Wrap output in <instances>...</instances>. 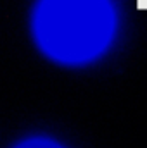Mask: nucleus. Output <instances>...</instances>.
I'll list each match as a JSON object with an SVG mask.
<instances>
[{
	"label": "nucleus",
	"mask_w": 147,
	"mask_h": 148,
	"mask_svg": "<svg viewBox=\"0 0 147 148\" xmlns=\"http://www.w3.org/2000/svg\"><path fill=\"white\" fill-rule=\"evenodd\" d=\"M116 33L112 0H42L35 35L47 55L64 64H85L109 48Z\"/></svg>",
	"instance_id": "obj_1"
},
{
	"label": "nucleus",
	"mask_w": 147,
	"mask_h": 148,
	"mask_svg": "<svg viewBox=\"0 0 147 148\" xmlns=\"http://www.w3.org/2000/svg\"><path fill=\"white\" fill-rule=\"evenodd\" d=\"M17 148H62V147L50 141V140H30V141L21 143Z\"/></svg>",
	"instance_id": "obj_2"
}]
</instances>
